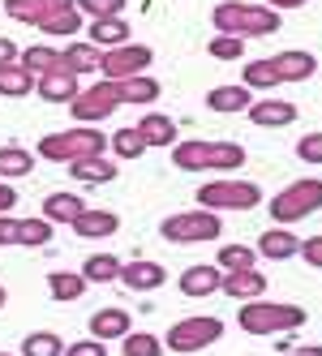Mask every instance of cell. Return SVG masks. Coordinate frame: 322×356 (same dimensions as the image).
<instances>
[{
  "label": "cell",
  "mask_w": 322,
  "mask_h": 356,
  "mask_svg": "<svg viewBox=\"0 0 322 356\" xmlns=\"http://www.w3.org/2000/svg\"><path fill=\"white\" fill-rule=\"evenodd\" d=\"M5 13L22 26H39L43 35H56V39H73L86 17L78 13V0H5Z\"/></svg>",
  "instance_id": "6da1fadb"
},
{
  "label": "cell",
  "mask_w": 322,
  "mask_h": 356,
  "mask_svg": "<svg viewBox=\"0 0 322 356\" xmlns=\"http://www.w3.org/2000/svg\"><path fill=\"white\" fill-rule=\"evenodd\" d=\"M211 26H215V35L266 39V35H275L284 22H280V13L271 9V5H245V0H224V5H215Z\"/></svg>",
  "instance_id": "7a4b0ae2"
},
{
  "label": "cell",
  "mask_w": 322,
  "mask_h": 356,
  "mask_svg": "<svg viewBox=\"0 0 322 356\" xmlns=\"http://www.w3.org/2000/svg\"><path fill=\"white\" fill-rule=\"evenodd\" d=\"M245 335H292V330L305 326V309L301 305H288V300H245L241 314H236Z\"/></svg>",
  "instance_id": "3957f363"
},
{
  "label": "cell",
  "mask_w": 322,
  "mask_h": 356,
  "mask_svg": "<svg viewBox=\"0 0 322 356\" xmlns=\"http://www.w3.org/2000/svg\"><path fill=\"white\" fill-rule=\"evenodd\" d=\"M104 150H108L104 129H95V124H73V129L47 134L39 142V159H47V163H78V159L104 155Z\"/></svg>",
  "instance_id": "277c9868"
},
{
  "label": "cell",
  "mask_w": 322,
  "mask_h": 356,
  "mask_svg": "<svg viewBox=\"0 0 322 356\" xmlns=\"http://www.w3.org/2000/svg\"><path fill=\"white\" fill-rule=\"evenodd\" d=\"M266 211H271V223H280V227L309 219L314 211H322V181H309V176L305 181H292L288 189H280L266 202Z\"/></svg>",
  "instance_id": "5b68a950"
},
{
  "label": "cell",
  "mask_w": 322,
  "mask_h": 356,
  "mask_svg": "<svg viewBox=\"0 0 322 356\" xmlns=\"http://www.w3.org/2000/svg\"><path fill=\"white\" fill-rule=\"evenodd\" d=\"M159 236L168 245H207V241H219L224 236V223H219L215 211H177V215H168L159 223Z\"/></svg>",
  "instance_id": "8992f818"
},
{
  "label": "cell",
  "mask_w": 322,
  "mask_h": 356,
  "mask_svg": "<svg viewBox=\"0 0 322 356\" xmlns=\"http://www.w3.org/2000/svg\"><path fill=\"white\" fill-rule=\"evenodd\" d=\"M202 211H254L262 207V189L254 181H207L202 189L193 193Z\"/></svg>",
  "instance_id": "52a82bcc"
},
{
  "label": "cell",
  "mask_w": 322,
  "mask_h": 356,
  "mask_svg": "<svg viewBox=\"0 0 322 356\" xmlns=\"http://www.w3.org/2000/svg\"><path fill=\"white\" fill-rule=\"evenodd\" d=\"M219 335H224V322L211 318V314H198V318L172 322V330L163 335V348L177 352V356H193V352H202V348L219 343Z\"/></svg>",
  "instance_id": "ba28073f"
},
{
  "label": "cell",
  "mask_w": 322,
  "mask_h": 356,
  "mask_svg": "<svg viewBox=\"0 0 322 356\" xmlns=\"http://www.w3.org/2000/svg\"><path fill=\"white\" fill-rule=\"evenodd\" d=\"M116 108H120V86L108 82V78H99L95 86H82L78 99L69 104V112H73L78 124H99V120H108Z\"/></svg>",
  "instance_id": "9c48e42d"
},
{
  "label": "cell",
  "mask_w": 322,
  "mask_h": 356,
  "mask_svg": "<svg viewBox=\"0 0 322 356\" xmlns=\"http://www.w3.org/2000/svg\"><path fill=\"white\" fill-rule=\"evenodd\" d=\"M151 65H155V47H146V43H120V47H112V52H104L99 73H104L108 82H125V78H142Z\"/></svg>",
  "instance_id": "30bf717a"
},
{
  "label": "cell",
  "mask_w": 322,
  "mask_h": 356,
  "mask_svg": "<svg viewBox=\"0 0 322 356\" xmlns=\"http://www.w3.org/2000/svg\"><path fill=\"white\" fill-rule=\"evenodd\" d=\"M181 292L189 296V300H202V296H215L219 292V284H224V270H219L215 262H198V266H185L181 270Z\"/></svg>",
  "instance_id": "8fae6325"
},
{
  "label": "cell",
  "mask_w": 322,
  "mask_h": 356,
  "mask_svg": "<svg viewBox=\"0 0 322 356\" xmlns=\"http://www.w3.org/2000/svg\"><path fill=\"white\" fill-rule=\"evenodd\" d=\"M116 284H125L129 292H155V288L168 284V270H163L159 262L138 258V262H125V266H120V279H116Z\"/></svg>",
  "instance_id": "7c38bea8"
},
{
  "label": "cell",
  "mask_w": 322,
  "mask_h": 356,
  "mask_svg": "<svg viewBox=\"0 0 322 356\" xmlns=\"http://www.w3.org/2000/svg\"><path fill=\"white\" fill-rule=\"evenodd\" d=\"M219 292L232 296V300H258V296H266V275L258 266H250V270H224Z\"/></svg>",
  "instance_id": "4fadbf2b"
},
{
  "label": "cell",
  "mask_w": 322,
  "mask_h": 356,
  "mask_svg": "<svg viewBox=\"0 0 322 356\" xmlns=\"http://www.w3.org/2000/svg\"><path fill=\"white\" fill-rule=\"evenodd\" d=\"M250 120L258 124V129H284V124L296 120V104H288V99H254L250 104Z\"/></svg>",
  "instance_id": "5bb4252c"
},
{
  "label": "cell",
  "mask_w": 322,
  "mask_h": 356,
  "mask_svg": "<svg viewBox=\"0 0 322 356\" xmlns=\"http://www.w3.org/2000/svg\"><path fill=\"white\" fill-rule=\"evenodd\" d=\"M271 65H275L280 82H309L318 73V56L301 52V47H288V52H275L271 56Z\"/></svg>",
  "instance_id": "9a60e30c"
},
{
  "label": "cell",
  "mask_w": 322,
  "mask_h": 356,
  "mask_svg": "<svg viewBox=\"0 0 322 356\" xmlns=\"http://www.w3.org/2000/svg\"><path fill=\"white\" fill-rule=\"evenodd\" d=\"M258 258H266V262H288V258H296V253H301V241H296L288 227H266V232L258 236Z\"/></svg>",
  "instance_id": "2e32d148"
},
{
  "label": "cell",
  "mask_w": 322,
  "mask_h": 356,
  "mask_svg": "<svg viewBox=\"0 0 322 356\" xmlns=\"http://www.w3.org/2000/svg\"><path fill=\"white\" fill-rule=\"evenodd\" d=\"M69 227H73L82 241H104V236H116V232H120V215H116V211H90V207H86Z\"/></svg>",
  "instance_id": "e0dca14e"
},
{
  "label": "cell",
  "mask_w": 322,
  "mask_h": 356,
  "mask_svg": "<svg viewBox=\"0 0 322 356\" xmlns=\"http://www.w3.org/2000/svg\"><path fill=\"white\" fill-rule=\"evenodd\" d=\"M138 134H142L146 150H172L177 146V124H172V116H163V112H146L138 120Z\"/></svg>",
  "instance_id": "ac0fdd59"
},
{
  "label": "cell",
  "mask_w": 322,
  "mask_h": 356,
  "mask_svg": "<svg viewBox=\"0 0 322 356\" xmlns=\"http://www.w3.org/2000/svg\"><path fill=\"white\" fill-rule=\"evenodd\" d=\"M99 60H104V52H99L95 43H86V39H69V47L61 52V65H65V73H73V78L99 73Z\"/></svg>",
  "instance_id": "d6986e66"
},
{
  "label": "cell",
  "mask_w": 322,
  "mask_h": 356,
  "mask_svg": "<svg viewBox=\"0 0 322 356\" xmlns=\"http://www.w3.org/2000/svg\"><path fill=\"white\" fill-rule=\"evenodd\" d=\"M86 31H90L86 43H95L99 52H112V47L129 43V22H125V17H99V22H86Z\"/></svg>",
  "instance_id": "ffe728a7"
},
{
  "label": "cell",
  "mask_w": 322,
  "mask_h": 356,
  "mask_svg": "<svg viewBox=\"0 0 322 356\" xmlns=\"http://www.w3.org/2000/svg\"><path fill=\"white\" fill-rule=\"evenodd\" d=\"M78 78H73V73H47V78H39L35 82V95L43 99V104H73V99H78Z\"/></svg>",
  "instance_id": "44dd1931"
},
{
  "label": "cell",
  "mask_w": 322,
  "mask_h": 356,
  "mask_svg": "<svg viewBox=\"0 0 322 356\" xmlns=\"http://www.w3.org/2000/svg\"><path fill=\"white\" fill-rule=\"evenodd\" d=\"M250 104H254V90L250 86H215V90H207V108L219 112V116L250 112Z\"/></svg>",
  "instance_id": "7402d4cb"
},
{
  "label": "cell",
  "mask_w": 322,
  "mask_h": 356,
  "mask_svg": "<svg viewBox=\"0 0 322 356\" xmlns=\"http://www.w3.org/2000/svg\"><path fill=\"white\" fill-rule=\"evenodd\" d=\"M134 330V318H129V309H99V314H90V335L95 339H125Z\"/></svg>",
  "instance_id": "603a6c76"
},
{
  "label": "cell",
  "mask_w": 322,
  "mask_h": 356,
  "mask_svg": "<svg viewBox=\"0 0 322 356\" xmlns=\"http://www.w3.org/2000/svg\"><path fill=\"white\" fill-rule=\"evenodd\" d=\"M17 65L26 69V73H35V82H39V78H47V73H61V69H65V65H61V52H56V47H43V43L22 47Z\"/></svg>",
  "instance_id": "cb8c5ba5"
},
{
  "label": "cell",
  "mask_w": 322,
  "mask_h": 356,
  "mask_svg": "<svg viewBox=\"0 0 322 356\" xmlns=\"http://www.w3.org/2000/svg\"><path fill=\"white\" fill-rule=\"evenodd\" d=\"M65 168H69L73 181H82V185H108V181H116V172H120V163H112V159H104V155L65 163Z\"/></svg>",
  "instance_id": "d4e9b609"
},
{
  "label": "cell",
  "mask_w": 322,
  "mask_h": 356,
  "mask_svg": "<svg viewBox=\"0 0 322 356\" xmlns=\"http://www.w3.org/2000/svg\"><path fill=\"white\" fill-rule=\"evenodd\" d=\"M82 211H86V202H82L78 193H47V197H43V219H47V223H65V227H69Z\"/></svg>",
  "instance_id": "484cf974"
},
{
  "label": "cell",
  "mask_w": 322,
  "mask_h": 356,
  "mask_svg": "<svg viewBox=\"0 0 322 356\" xmlns=\"http://www.w3.org/2000/svg\"><path fill=\"white\" fill-rule=\"evenodd\" d=\"M86 288H90V284L82 279V270H52V275H47V292H52V300H61V305L82 300Z\"/></svg>",
  "instance_id": "4316f807"
},
{
  "label": "cell",
  "mask_w": 322,
  "mask_h": 356,
  "mask_svg": "<svg viewBox=\"0 0 322 356\" xmlns=\"http://www.w3.org/2000/svg\"><path fill=\"white\" fill-rule=\"evenodd\" d=\"M116 86H120V104H134V108H151L155 99L163 95V86L155 78H146V73H142V78H125Z\"/></svg>",
  "instance_id": "83f0119b"
},
{
  "label": "cell",
  "mask_w": 322,
  "mask_h": 356,
  "mask_svg": "<svg viewBox=\"0 0 322 356\" xmlns=\"http://www.w3.org/2000/svg\"><path fill=\"white\" fill-rule=\"evenodd\" d=\"M245 163L241 142H207V172H236Z\"/></svg>",
  "instance_id": "f1b7e54d"
},
{
  "label": "cell",
  "mask_w": 322,
  "mask_h": 356,
  "mask_svg": "<svg viewBox=\"0 0 322 356\" xmlns=\"http://www.w3.org/2000/svg\"><path fill=\"white\" fill-rule=\"evenodd\" d=\"M35 172V155L26 146H0V181H22Z\"/></svg>",
  "instance_id": "f546056e"
},
{
  "label": "cell",
  "mask_w": 322,
  "mask_h": 356,
  "mask_svg": "<svg viewBox=\"0 0 322 356\" xmlns=\"http://www.w3.org/2000/svg\"><path fill=\"white\" fill-rule=\"evenodd\" d=\"M120 258H112V253H90V258L82 262V279L86 284H116L120 279Z\"/></svg>",
  "instance_id": "4dcf8cb0"
},
{
  "label": "cell",
  "mask_w": 322,
  "mask_h": 356,
  "mask_svg": "<svg viewBox=\"0 0 322 356\" xmlns=\"http://www.w3.org/2000/svg\"><path fill=\"white\" fill-rule=\"evenodd\" d=\"M35 90V73H26L22 65H0V95L5 99H26Z\"/></svg>",
  "instance_id": "1f68e13d"
},
{
  "label": "cell",
  "mask_w": 322,
  "mask_h": 356,
  "mask_svg": "<svg viewBox=\"0 0 322 356\" xmlns=\"http://www.w3.org/2000/svg\"><path fill=\"white\" fill-rule=\"evenodd\" d=\"M241 86H250V90H275L280 86V73H275V65H271V56L266 60H245Z\"/></svg>",
  "instance_id": "d6a6232c"
},
{
  "label": "cell",
  "mask_w": 322,
  "mask_h": 356,
  "mask_svg": "<svg viewBox=\"0 0 322 356\" xmlns=\"http://www.w3.org/2000/svg\"><path fill=\"white\" fill-rule=\"evenodd\" d=\"M172 163H177L181 172H207V142L202 138L177 142V146H172Z\"/></svg>",
  "instance_id": "836d02e7"
},
{
  "label": "cell",
  "mask_w": 322,
  "mask_h": 356,
  "mask_svg": "<svg viewBox=\"0 0 322 356\" xmlns=\"http://www.w3.org/2000/svg\"><path fill=\"white\" fill-rule=\"evenodd\" d=\"M17 356H65V339L56 330H31V335L22 339Z\"/></svg>",
  "instance_id": "e575fe53"
},
{
  "label": "cell",
  "mask_w": 322,
  "mask_h": 356,
  "mask_svg": "<svg viewBox=\"0 0 322 356\" xmlns=\"http://www.w3.org/2000/svg\"><path fill=\"white\" fill-rule=\"evenodd\" d=\"M108 146H112L116 159H142V155H146V142H142V134H138V124L116 129V134L108 138Z\"/></svg>",
  "instance_id": "d590c367"
},
{
  "label": "cell",
  "mask_w": 322,
  "mask_h": 356,
  "mask_svg": "<svg viewBox=\"0 0 322 356\" xmlns=\"http://www.w3.org/2000/svg\"><path fill=\"white\" fill-rule=\"evenodd\" d=\"M215 266L219 270H250V266H258V249L254 245H224Z\"/></svg>",
  "instance_id": "8d00e7d4"
},
{
  "label": "cell",
  "mask_w": 322,
  "mask_h": 356,
  "mask_svg": "<svg viewBox=\"0 0 322 356\" xmlns=\"http://www.w3.org/2000/svg\"><path fill=\"white\" fill-rule=\"evenodd\" d=\"M52 227H56V223H47L43 215H39V219H17V245L43 249L47 241H52Z\"/></svg>",
  "instance_id": "74e56055"
},
{
  "label": "cell",
  "mask_w": 322,
  "mask_h": 356,
  "mask_svg": "<svg viewBox=\"0 0 322 356\" xmlns=\"http://www.w3.org/2000/svg\"><path fill=\"white\" fill-rule=\"evenodd\" d=\"M120 352L125 356H163V339L151 335V330H129V335L120 339Z\"/></svg>",
  "instance_id": "f35d334b"
},
{
  "label": "cell",
  "mask_w": 322,
  "mask_h": 356,
  "mask_svg": "<svg viewBox=\"0 0 322 356\" xmlns=\"http://www.w3.org/2000/svg\"><path fill=\"white\" fill-rule=\"evenodd\" d=\"M207 52H211L215 60H241V56H245V39H236V35H215V39L207 43Z\"/></svg>",
  "instance_id": "ab89813d"
},
{
  "label": "cell",
  "mask_w": 322,
  "mask_h": 356,
  "mask_svg": "<svg viewBox=\"0 0 322 356\" xmlns=\"http://www.w3.org/2000/svg\"><path fill=\"white\" fill-rule=\"evenodd\" d=\"M78 13L99 22V17H120L125 13V0H78Z\"/></svg>",
  "instance_id": "60d3db41"
},
{
  "label": "cell",
  "mask_w": 322,
  "mask_h": 356,
  "mask_svg": "<svg viewBox=\"0 0 322 356\" xmlns=\"http://www.w3.org/2000/svg\"><path fill=\"white\" fill-rule=\"evenodd\" d=\"M296 155H301L305 163H322V134H305L301 142H296Z\"/></svg>",
  "instance_id": "b9f144b4"
},
{
  "label": "cell",
  "mask_w": 322,
  "mask_h": 356,
  "mask_svg": "<svg viewBox=\"0 0 322 356\" xmlns=\"http://www.w3.org/2000/svg\"><path fill=\"white\" fill-rule=\"evenodd\" d=\"M65 356H108V343L90 335V339H78V343H69V348H65Z\"/></svg>",
  "instance_id": "7bdbcfd3"
},
{
  "label": "cell",
  "mask_w": 322,
  "mask_h": 356,
  "mask_svg": "<svg viewBox=\"0 0 322 356\" xmlns=\"http://www.w3.org/2000/svg\"><path fill=\"white\" fill-rule=\"evenodd\" d=\"M301 258H305L309 266H318V270H322V236H309V241H301Z\"/></svg>",
  "instance_id": "ee69618b"
},
{
  "label": "cell",
  "mask_w": 322,
  "mask_h": 356,
  "mask_svg": "<svg viewBox=\"0 0 322 356\" xmlns=\"http://www.w3.org/2000/svg\"><path fill=\"white\" fill-rule=\"evenodd\" d=\"M5 245H17V219L13 215H0V249Z\"/></svg>",
  "instance_id": "f6af8a7d"
},
{
  "label": "cell",
  "mask_w": 322,
  "mask_h": 356,
  "mask_svg": "<svg viewBox=\"0 0 322 356\" xmlns=\"http://www.w3.org/2000/svg\"><path fill=\"white\" fill-rule=\"evenodd\" d=\"M17 56H22V47H17L13 39L0 35V65H17Z\"/></svg>",
  "instance_id": "bcb514c9"
},
{
  "label": "cell",
  "mask_w": 322,
  "mask_h": 356,
  "mask_svg": "<svg viewBox=\"0 0 322 356\" xmlns=\"http://www.w3.org/2000/svg\"><path fill=\"white\" fill-rule=\"evenodd\" d=\"M13 207H17V189L9 181H0V215H9Z\"/></svg>",
  "instance_id": "7dc6e473"
},
{
  "label": "cell",
  "mask_w": 322,
  "mask_h": 356,
  "mask_svg": "<svg viewBox=\"0 0 322 356\" xmlns=\"http://www.w3.org/2000/svg\"><path fill=\"white\" fill-rule=\"evenodd\" d=\"M284 356H322V343H301V348L292 343V348H288Z\"/></svg>",
  "instance_id": "c3c4849f"
},
{
  "label": "cell",
  "mask_w": 322,
  "mask_h": 356,
  "mask_svg": "<svg viewBox=\"0 0 322 356\" xmlns=\"http://www.w3.org/2000/svg\"><path fill=\"white\" fill-rule=\"evenodd\" d=\"M266 5H271V9H275V13H284V9H305V5H309V0H266Z\"/></svg>",
  "instance_id": "681fc988"
},
{
  "label": "cell",
  "mask_w": 322,
  "mask_h": 356,
  "mask_svg": "<svg viewBox=\"0 0 322 356\" xmlns=\"http://www.w3.org/2000/svg\"><path fill=\"white\" fill-rule=\"evenodd\" d=\"M5 300H9V292H5V284H0V309H5Z\"/></svg>",
  "instance_id": "f907efd6"
},
{
  "label": "cell",
  "mask_w": 322,
  "mask_h": 356,
  "mask_svg": "<svg viewBox=\"0 0 322 356\" xmlns=\"http://www.w3.org/2000/svg\"><path fill=\"white\" fill-rule=\"evenodd\" d=\"M0 356H13V352H0Z\"/></svg>",
  "instance_id": "816d5d0a"
}]
</instances>
